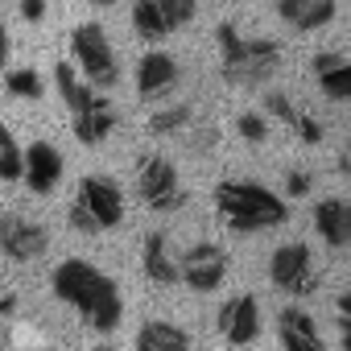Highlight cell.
Segmentation results:
<instances>
[{
  "label": "cell",
  "mask_w": 351,
  "mask_h": 351,
  "mask_svg": "<svg viewBox=\"0 0 351 351\" xmlns=\"http://www.w3.org/2000/svg\"><path fill=\"white\" fill-rule=\"evenodd\" d=\"M50 281H54V298L66 302V306H75L91 330L112 335L120 326V318H124L120 285L108 273H99L95 265H87V261H62Z\"/></svg>",
  "instance_id": "6da1fadb"
},
{
  "label": "cell",
  "mask_w": 351,
  "mask_h": 351,
  "mask_svg": "<svg viewBox=\"0 0 351 351\" xmlns=\"http://www.w3.org/2000/svg\"><path fill=\"white\" fill-rule=\"evenodd\" d=\"M219 75L232 87H269L281 71V42L273 38H244L236 21H219Z\"/></svg>",
  "instance_id": "7a4b0ae2"
},
{
  "label": "cell",
  "mask_w": 351,
  "mask_h": 351,
  "mask_svg": "<svg viewBox=\"0 0 351 351\" xmlns=\"http://www.w3.org/2000/svg\"><path fill=\"white\" fill-rule=\"evenodd\" d=\"M215 211L232 232H244V236L265 232V228H281L289 219L285 203L273 191H265L261 182H232V178L215 186Z\"/></svg>",
  "instance_id": "3957f363"
},
{
  "label": "cell",
  "mask_w": 351,
  "mask_h": 351,
  "mask_svg": "<svg viewBox=\"0 0 351 351\" xmlns=\"http://www.w3.org/2000/svg\"><path fill=\"white\" fill-rule=\"evenodd\" d=\"M66 219L83 236L112 232L124 219V191L116 186V178H108V173H87V178L79 182V195H75Z\"/></svg>",
  "instance_id": "277c9868"
},
{
  "label": "cell",
  "mask_w": 351,
  "mask_h": 351,
  "mask_svg": "<svg viewBox=\"0 0 351 351\" xmlns=\"http://www.w3.org/2000/svg\"><path fill=\"white\" fill-rule=\"evenodd\" d=\"M71 54H75V66L83 71V79L91 87H116L120 83V62H116V50L108 42V34L99 29V21H87L71 34Z\"/></svg>",
  "instance_id": "5b68a950"
},
{
  "label": "cell",
  "mask_w": 351,
  "mask_h": 351,
  "mask_svg": "<svg viewBox=\"0 0 351 351\" xmlns=\"http://www.w3.org/2000/svg\"><path fill=\"white\" fill-rule=\"evenodd\" d=\"M136 195L149 211L157 215H169V211H178L186 203V191H182V178H178V165H173L169 157L153 153L141 161L136 169Z\"/></svg>",
  "instance_id": "8992f818"
},
{
  "label": "cell",
  "mask_w": 351,
  "mask_h": 351,
  "mask_svg": "<svg viewBox=\"0 0 351 351\" xmlns=\"http://www.w3.org/2000/svg\"><path fill=\"white\" fill-rule=\"evenodd\" d=\"M269 281L281 289V293H293V298H306L318 289V269H314V252L293 240V244H281L273 256H269Z\"/></svg>",
  "instance_id": "52a82bcc"
},
{
  "label": "cell",
  "mask_w": 351,
  "mask_h": 351,
  "mask_svg": "<svg viewBox=\"0 0 351 351\" xmlns=\"http://www.w3.org/2000/svg\"><path fill=\"white\" fill-rule=\"evenodd\" d=\"M228 269H232L228 252H223L219 244H211V240L191 244V248L178 256V277H182V285H191L195 293H215V289L228 281Z\"/></svg>",
  "instance_id": "ba28073f"
},
{
  "label": "cell",
  "mask_w": 351,
  "mask_h": 351,
  "mask_svg": "<svg viewBox=\"0 0 351 351\" xmlns=\"http://www.w3.org/2000/svg\"><path fill=\"white\" fill-rule=\"evenodd\" d=\"M46 248H50V232L42 223H34L25 215H5L0 219V252L9 261L29 265V261L46 256Z\"/></svg>",
  "instance_id": "9c48e42d"
},
{
  "label": "cell",
  "mask_w": 351,
  "mask_h": 351,
  "mask_svg": "<svg viewBox=\"0 0 351 351\" xmlns=\"http://www.w3.org/2000/svg\"><path fill=\"white\" fill-rule=\"evenodd\" d=\"M178 79H182L178 58L165 54V50H153V54H145V58H141V66H136V95H141L145 104L169 99V95H173V87H178Z\"/></svg>",
  "instance_id": "30bf717a"
},
{
  "label": "cell",
  "mask_w": 351,
  "mask_h": 351,
  "mask_svg": "<svg viewBox=\"0 0 351 351\" xmlns=\"http://www.w3.org/2000/svg\"><path fill=\"white\" fill-rule=\"evenodd\" d=\"M62 169H66V161H62V153H58L50 141H34V145L25 149V169H21V178H25V186H29L34 195H50V191L58 186V178H62Z\"/></svg>",
  "instance_id": "8fae6325"
},
{
  "label": "cell",
  "mask_w": 351,
  "mask_h": 351,
  "mask_svg": "<svg viewBox=\"0 0 351 351\" xmlns=\"http://www.w3.org/2000/svg\"><path fill=\"white\" fill-rule=\"evenodd\" d=\"M219 335L228 343H256L261 339V306L252 293H240L219 306Z\"/></svg>",
  "instance_id": "7c38bea8"
},
{
  "label": "cell",
  "mask_w": 351,
  "mask_h": 351,
  "mask_svg": "<svg viewBox=\"0 0 351 351\" xmlns=\"http://www.w3.org/2000/svg\"><path fill=\"white\" fill-rule=\"evenodd\" d=\"M71 116H75V136H79L83 145H104V141L112 136V128H116V108L99 95V87H95L91 99H87L83 108H75Z\"/></svg>",
  "instance_id": "4fadbf2b"
},
{
  "label": "cell",
  "mask_w": 351,
  "mask_h": 351,
  "mask_svg": "<svg viewBox=\"0 0 351 351\" xmlns=\"http://www.w3.org/2000/svg\"><path fill=\"white\" fill-rule=\"evenodd\" d=\"M339 5L335 0H277V17L285 25H293L298 34H314V29H326L335 21Z\"/></svg>",
  "instance_id": "5bb4252c"
},
{
  "label": "cell",
  "mask_w": 351,
  "mask_h": 351,
  "mask_svg": "<svg viewBox=\"0 0 351 351\" xmlns=\"http://www.w3.org/2000/svg\"><path fill=\"white\" fill-rule=\"evenodd\" d=\"M141 265H145V277H149L153 285H173V281H182V277H178V252H173V244H169L165 232H149V236H145Z\"/></svg>",
  "instance_id": "9a60e30c"
},
{
  "label": "cell",
  "mask_w": 351,
  "mask_h": 351,
  "mask_svg": "<svg viewBox=\"0 0 351 351\" xmlns=\"http://www.w3.org/2000/svg\"><path fill=\"white\" fill-rule=\"evenodd\" d=\"M314 232L322 236V244L347 248V244H351V203H343V199H322V203L314 207Z\"/></svg>",
  "instance_id": "2e32d148"
},
{
  "label": "cell",
  "mask_w": 351,
  "mask_h": 351,
  "mask_svg": "<svg viewBox=\"0 0 351 351\" xmlns=\"http://www.w3.org/2000/svg\"><path fill=\"white\" fill-rule=\"evenodd\" d=\"M265 116H269V120H281V124H285L289 132H298L306 145H318V141H322V124H318L314 116H306L302 108H293L289 95H281V91H269V95H265Z\"/></svg>",
  "instance_id": "e0dca14e"
},
{
  "label": "cell",
  "mask_w": 351,
  "mask_h": 351,
  "mask_svg": "<svg viewBox=\"0 0 351 351\" xmlns=\"http://www.w3.org/2000/svg\"><path fill=\"white\" fill-rule=\"evenodd\" d=\"M277 339L289 351H318L322 347V335H318L314 318L306 310H298V306H289V310L277 314Z\"/></svg>",
  "instance_id": "ac0fdd59"
},
{
  "label": "cell",
  "mask_w": 351,
  "mask_h": 351,
  "mask_svg": "<svg viewBox=\"0 0 351 351\" xmlns=\"http://www.w3.org/2000/svg\"><path fill=\"white\" fill-rule=\"evenodd\" d=\"M191 343H195V335L186 326H178V322H169V318H149L136 330V347L141 351H182Z\"/></svg>",
  "instance_id": "d6986e66"
},
{
  "label": "cell",
  "mask_w": 351,
  "mask_h": 351,
  "mask_svg": "<svg viewBox=\"0 0 351 351\" xmlns=\"http://www.w3.org/2000/svg\"><path fill=\"white\" fill-rule=\"evenodd\" d=\"M132 29L145 42H161V38L173 34V25H169V17H165V9L157 5V0H136L132 5Z\"/></svg>",
  "instance_id": "ffe728a7"
},
{
  "label": "cell",
  "mask_w": 351,
  "mask_h": 351,
  "mask_svg": "<svg viewBox=\"0 0 351 351\" xmlns=\"http://www.w3.org/2000/svg\"><path fill=\"white\" fill-rule=\"evenodd\" d=\"M54 87H58V95H62V104H66L71 112L83 108V104L91 99V91H95V87L83 79V71H79L75 62H58V66H54Z\"/></svg>",
  "instance_id": "44dd1931"
},
{
  "label": "cell",
  "mask_w": 351,
  "mask_h": 351,
  "mask_svg": "<svg viewBox=\"0 0 351 351\" xmlns=\"http://www.w3.org/2000/svg\"><path fill=\"white\" fill-rule=\"evenodd\" d=\"M191 124H195V108H191V104H173V108L153 112L149 132H153V136H178V132H186Z\"/></svg>",
  "instance_id": "7402d4cb"
},
{
  "label": "cell",
  "mask_w": 351,
  "mask_h": 351,
  "mask_svg": "<svg viewBox=\"0 0 351 351\" xmlns=\"http://www.w3.org/2000/svg\"><path fill=\"white\" fill-rule=\"evenodd\" d=\"M21 169H25V149L17 145V136L0 124V178L5 182H21Z\"/></svg>",
  "instance_id": "603a6c76"
},
{
  "label": "cell",
  "mask_w": 351,
  "mask_h": 351,
  "mask_svg": "<svg viewBox=\"0 0 351 351\" xmlns=\"http://www.w3.org/2000/svg\"><path fill=\"white\" fill-rule=\"evenodd\" d=\"M5 87L17 95V99H42L46 95V83H42V75L34 71V66H21V71H9V79H5Z\"/></svg>",
  "instance_id": "cb8c5ba5"
},
{
  "label": "cell",
  "mask_w": 351,
  "mask_h": 351,
  "mask_svg": "<svg viewBox=\"0 0 351 351\" xmlns=\"http://www.w3.org/2000/svg\"><path fill=\"white\" fill-rule=\"evenodd\" d=\"M318 83H322V91H326L330 99H343V104H351V62H347V58H343L339 66L322 71V75H318Z\"/></svg>",
  "instance_id": "d4e9b609"
},
{
  "label": "cell",
  "mask_w": 351,
  "mask_h": 351,
  "mask_svg": "<svg viewBox=\"0 0 351 351\" xmlns=\"http://www.w3.org/2000/svg\"><path fill=\"white\" fill-rule=\"evenodd\" d=\"M236 128L248 145H265L269 141V116L265 112H240L236 116Z\"/></svg>",
  "instance_id": "484cf974"
},
{
  "label": "cell",
  "mask_w": 351,
  "mask_h": 351,
  "mask_svg": "<svg viewBox=\"0 0 351 351\" xmlns=\"http://www.w3.org/2000/svg\"><path fill=\"white\" fill-rule=\"evenodd\" d=\"M157 5L165 9V17H169L173 29H182V25L199 13V0H157Z\"/></svg>",
  "instance_id": "4316f807"
},
{
  "label": "cell",
  "mask_w": 351,
  "mask_h": 351,
  "mask_svg": "<svg viewBox=\"0 0 351 351\" xmlns=\"http://www.w3.org/2000/svg\"><path fill=\"white\" fill-rule=\"evenodd\" d=\"M285 191L293 195V199H302V195H310V173H302V169H293L289 178H285Z\"/></svg>",
  "instance_id": "83f0119b"
},
{
  "label": "cell",
  "mask_w": 351,
  "mask_h": 351,
  "mask_svg": "<svg viewBox=\"0 0 351 351\" xmlns=\"http://www.w3.org/2000/svg\"><path fill=\"white\" fill-rule=\"evenodd\" d=\"M21 17H25L29 25H38V21L46 17V0H21Z\"/></svg>",
  "instance_id": "f1b7e54d"
},
{
  "label": "cell",
  "mask_w": 351,
  "mask_h": 351,
  "mask_svg": "<svg viewBox=\"0 0 351 351\" xmlns=\"http://www.w3.org/2000/svg\"><path fill=\"white\" fill-rule=\"evenodd\" d=\"M335 310H339L343 318H351V289H343V293L335 298Z\"/></svg>",
  "instance_id": "f546056e"
},
{
  "label": "cell",
  "mask_w": 351,
  "mask_h": 351,
  "mask_svg": "<svg viewBox=\"0 0 351 351\" xmlns=\"http://www.w3.org/2000/svg\"><path fill=\"white\" fill-rule=\"evenodd\" d=\"M13 310H17V298L13 293H0V318H9Z\"/></svg>",
  "instance_id": "4dcf8cb0"
},
{
  "label": "cell",
  "mask_w": 351,
  "mask_h": 351,
  "mask_svg": "<svg viewBox=\"0 0 351 351\" xmlns=\"http://www.w3.org/2000/svg\"><path fill=\"white\" fill-rule=\"evenodd\" d=\"M5 62H9V29L0 25V66H5Z\"/></svg>",
  "instance_id": "1f68e13d"
},
{
  "label": "cell",
  "mask_w": 351,
  "mask_h": 351,
  "mask_svg": "<svg viewBox=\"0 0 351 351\" xmlns=\"http://www.w3.org/2000/svg\"><path fill=\"white\" fill-rule=\"evenodd\" d=\"M343 347L351 351V318H343Z\"/></svg>",
  "instance_id": "d6a6232c"
},
{
  "label": "cell",
  "mask_w": 351,
  "mask_h": 351,
  "mask_svg": "<svg viewBox=\"0 0 351 351\" xmlns=\"http://www.w3.org/2000/svg\"><path fill=\"white\" fill-rule=\"evenodd\" d=\"M87 5H99V9H108V5H116V0H87Z\"/></svg>",
  "instance_id": "836d02e7"
},
{
  "label": "cell",
  "mask_w": 351,
  "mask_h": 351,
  "mask_svg": "<svg viewBox=\"0 0 351 351\" xmlns=\"http://www.w3.org/2000/svg\"><path fill=\"white\" fill-rule=\"evenodd\" d=\"M343 169H347V173H351V149H347V157H343Z\"/></svg>",
  "instance_id": "e575fe53"
}]
</instances>
